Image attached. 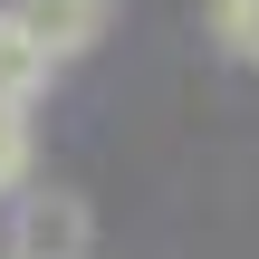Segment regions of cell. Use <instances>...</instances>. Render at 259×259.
<instances>
[{"instance_id": "4", "label": "cell", "mask_w": 259, "mask_h": 259, "mask_svg": "<svg viewBox=\"0 0 259 259\" xmlns=\"http://www.w3.org/2000/svg\"><path fill=\"white\" fill-rule=\"evenodd\" d=\"M202 19H211L221 58H240V67H259V0H211Z\"/></svg>"}, {"instance_id": "3", "label": "cell", "mask_w": 259, "mask_h": 259, "mask_svg": "<svg viewBox=\"0 0 259 259\" xmlns=\"http://www.w3.org/2000/svg\"><path fill=\"white\" fill-rule=\"evenodd\" d=\"M38 87H48V58L0 19V106H38Z\"/></svg>"}, {"instance_id": "2", "label": "cell", "mask_w": 259, "mask_h": 259, "mask_svg": "<svg viewBox=\"0 0 259 259\" xmlns=\"http://www.w3.org/2000/svg\"><path fill=\"white\" fill-rule=\"evenodd\" d=\"M48 67H67V58H87L96 38H106V19H115V0H10L0 10Z\"/></svg>"}, {"instance_id": "5", "label": "cell", "mask_w": 259, "mask_h": 259, "mask_svg": "<svg viewBox=\"0 0 259 259\" xmlns=\"http://www.w3.org/2000/svg\"><path fill=\"white\" fill-rule=\"evenodd\" d=\"M29 183V106H0V202Z\"/></svg>"}, {"instance_id": "1", "label": "cell", "mask_w": 259, "mask_h": 259, "mask_svg": "<svg viewBox=\"0 0 259 259\" xmlns=\"http://www.w3.org/2000/svg\"><path fill=\"white\" fill-rule=\"evenodd\" d=\"M96 250V211L67 183H19L10 202V259H87Z\"/></svg>"}]
</instances>
